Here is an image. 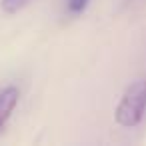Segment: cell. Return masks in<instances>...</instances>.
I'll list each match as a JSON object with an SVG mask.
<instances>
[{
    "label": "cell",
    "mask_w": 146,
    "mask_h": 146,
    "mask_svg": "<svg viewBox=\"0 0 146 146\" xmlns=\"http://www.w3.org/2000/svg\"><path fill=\"white\" fill-rule=\"evenodd\" d=\"M32 2V0H2V10L6 12V14H16L18 10H22L24 6H28Z\"/></svg>",
    "instance_id": "obj_3"
},
{
    "label": "cell",
    "mask_w": 146,
    "mask_h": 146,
    "mask_svg": "<svg viewBox=\"0 0 146 146\" xmlns=\"http://www.w3.org/2000/svg\"><path fill=\"white\" fill-rule=\"evenodd\" d=\"M66 6H68V12L70 14H80L88 6V0H68Z\"/></svg>",
    "instance_id": "obj_4"
},
{
    "label": "cell",
    "mask_w": 146,
    "mask_h": 146,
    "mask_svg": "<svg viewBox=\"0 0 146 146\" xmlns=\"http://www.w3.org/2000/svg\"><path fill=\"white\" fill-rule=\"evenodd\" d=\"M20 98V92L16 86H6L4 90H0V132H2L4 124L8 122L12 110L16 108Z\"/></svg>",
    "instance_id": "obj_2"
},
{
    "label": "cell",
    "mask_w": 146,
    "mask_h": 146,
    "mask_svg": "<svg viewBox=\"0 0 146 146\" xmlns=\"http://www.w3.org/2000/svg\"><path fill=\"white\" fill-rule=\"evenodd\" d=\"M144 112H146V80H136L124 90L114 110V118L120 126L132 128L142 122Z\"/></svg>",
    "instance_id": "obj_1"
}]
</instances>
